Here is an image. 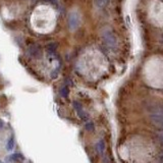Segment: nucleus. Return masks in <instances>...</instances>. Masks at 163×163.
<instances>
[{
    "mask_svg": "<svg viewBox=\"0 0 163 163\" xmlns=\"http://www.w3.org/2000/svg\"><path fill=\"white\" fill-rule=\"evenodd\" d=\"M158 139H159V141H160V143H161V145L163 146V131H160L159 132H158Z\"/></svg>",
    "mask_w": 163,
    "mask_h": 163,
    "instance_id": "nucleus-10",
    "label": "nucleus"
},
{
    "mask_svg": "<svg viewBox=\"0 0 163 163\" xmlns=\"http://www.w3.org/2000/svg\"><path fill=\"white\" fill-rule=\"evenodd\" d=\"M7 161H23L24 160V155L21 153H14V154H11L10 156H8L7 158Z\"/></svg>",
    "mask_w": 163,
    "mask_h": 163,
    "instance_id": "nucleus-7",
    "label": "nucleus"
},
{
    "mask_svg": "<svg viewBox=\"0 0 163 163\" xmlns=\"http://www.w3.org/2000/svg\"><path fill=\"white\" fill-rule=\"evenodd\" d=\"M14 136H11L9 140L7 141V144H6V149L8 150V151H11L12 149H14Z\"/></svg>",
    "mask_w": 163,
    "mask_h": 163,
    "instance_id": "nucleus-8",
    "label": "nucleus"
},
{
    "mask_svg": "<svg viewBox=\"0 0 163 163\" xmlns=\"http://www.w3.org/2000/svg\"><path fill=\"white\" fill-rule=\"evenodd\" d=\"M149 19L157 27H163V2L152 0L149 5Z\"/></svg>",
    "mask_w": 163,
    "mask_h": 163,
    "instance_id": "nucleus-3",
    "label": "nucleus"
},
{
    "mask_svg": "<svg viewBox=\"0 0 163 163\" xmlns=\"http://www.w3.org/2000/svg\"><path fill=\"white\" fill-rule=\"evenodd\" d=\"M85 127H86V130L87 131H94V123L92 121H88L87 123L85 124Z\"/></svg>",
    "mask_w": 163,
    "mask_h": 163,
    "instance_id": "nucleus-9",
    "label": "nucleus"
},
{
    "mask_svg": "<svg viewBox=\"0 0 163 163\" xmlns=\"http://www.w3.org/2000/svg\"><path fill=\"white\" fill-rule=\"evenodd\" d=\"M74 107H75L76 113H78L79 117H80L81 119H83V121H86V119L88 118L87 114L85 113V111H84V109H83V107L81 106V104H79L78 102H75V103H74Z\"/></svg>",
    "mask_w": 163,
    "mask_h": 163,
    "instance_id": "nucleus-5",
    "label": "nucleus"
},
{
    "mask_svg": "<svg viewBox=\"0 0 163 163\" xmlns=\"http://www.w3.org/2000/svg\"><path fill=\"white\" fill-rule=\"evenodd\" d=\"M82 67L85 70H92V71L101 70L103 65L106 63L105 57L97 50L87 51L81 58Z\"/></svg>",
    "mask_w": 163,
    "mask_h": 163,
    "instance_id": "nucleus-2",
    "label": "nucleus"
},
{
    "mask_svg": "<svg viewBox=\"0 0 163 163\" xmlns=\"http://www.w3.org/2000/svg\"><path fill=\"white\" fill-rule=\"evenodd\" d=\"M56 12L48 4H39L32 11L30 24L32 29L38 34L45 35L54 30L56 25Z\"/></svg>",
    "mask_w": 163,
    "mask_h": 163,
    "instance_id": "nucleus-1",
    "label": "nucleus"
},
{
    "mask_svg": "<svg viewBox=\"0 0 163 163\" xmlns=\"http://www.w3.org/2000/svg\"><path fill=\"white\" fill-rule=\"evenodd\" d=\"M162 163H163V160H162Z\"/></svg>",
    "mask_w": 163,
    "mask_h": 163,
    "instance_id": "nucleus-11",
    "label": "nucleus"
},
{
    "mask_svg": "<svg viewBox=\"0 0 163 163\" xmlns=\"http://www.w3.org/2000/svg\"><path fill=\"white\" fill-rule=\"evenodd\" d=\"M150 121H151V122L154 126L163 131V112L156 111V112L151 113V115H150Z\"/></svg>",
    "mask_w": 163,
    "mask_h": 163,
    "instance_id": "nucleus-4",
    "label": "nucleus"
},
{
    "mask_svg": "<svg viewBox=\"0 0 163 163\" xmlns=\"http://www.w3.org/2000/svg\"><path fill=\"white\" fill-rule=\"evenodd\" d=\"M96 149H97V152L99 154L100 156H104L105 155V149H106V144H105V141L104 140H100L99 142L97 143L96 146Z\"/></svg>",
    "mask_w": 163,
    "mask_h": 163,
    "instance_id": "nucleus-6",
    "label": "nucleus"
}]
</instances>
